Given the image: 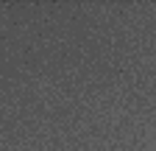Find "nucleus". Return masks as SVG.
<instances>
[]
</instances>
